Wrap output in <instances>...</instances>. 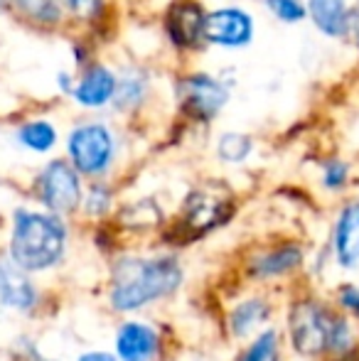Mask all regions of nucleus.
Segmentation results:
<instances>
[{
  "instance_id": "nucleus-1",
  "label": "nucleus",
  "mask_w": 359,
  "mask_h": 361,
  "mask_svg": "<svg viewBox=\"0 0 359 361\" xmlns=\"http://www.w3.org/2000/svg\"><path fill=\"white\" fill-rule=\"evenodd\" d=\"M67 246V228L52 212L18 209L10 236V258L23 271H47L62 258Z\"/></svg>"
},
{
  "instance_id": "nucleus-2",
  "label": "nucleus",
  "mask_w": 359,
  "mask_h": 361,
  "mask_svg": "<svg viewBox=\"0 0 359 361\" xmlns=\"http://www.w3.org/2000/svg\"><path fill=\"white\" fill-rule=\"evenodd\" d=\"M182 281V271L173 258H128L116 268L111 305L118 312H130L163 295L173 293Z\"/></svg>"
},
{
  "instance_id": "nucleus-3",
  "label": "nucleus",
  "mask_w": 359,
  "mask_h": 361,
  "mask_svg": "<svg viewBox=\"0 0 359 361\" xmlns=\"http://www.w3.org/2000/svg\"><path fill=\"white\" fill-rule=\"evenodd\" d=\"M293 347L300 354H320L325 349H345L352 332L345 319L325 312L320 305H298L291 317Z\"/></svg>"
},
{
  "instance_id": "nucleus-4",
  "label": "nucleus",
  "mask_w": 359,
  "mask_h": 361,
  "mask_svg": "<svg viewBox=\"0 0 359 361\" xmlns=\"http://www.w3.org/2000/svg\"><path fill=\"white\" fill-rule=\"evenodd\" d=\"M118 152L116 133L104 121H84L77 123L67 135L69 162L84 177H101L111 170Z\"/></svg>"
},
{
  "instance_id": "nucleus-5",
  "label": "nucleus",
  "mask_w": 359,
  "mask_h": 361,
  "mask_svg": "<svg viewBox=\"0 0 359 361\" xmlns=\"http://www.w3.org/2000/svg\"><path fill=\"white\" fill-rule=\"evenodd\" d=\"M229 104V86L214 74L195 72L178 81V109L195 123L214 121Z\"/></svg>"
},
{
  "instance_id": "nucleus-6",
  "label": "nucleus",
  "mask_w": 359,
  "mask_h": 361,
  "mask_svg": "<svg viewBox=\"0 0 359 361\" xmlns=\"http://www.w3.org/2000/svg\"><path fill=\"white\" fill-rule=\"evenodd\" d=\"M37 197L52 214H72L82 204V180L69 160H49L37 175Z\"/></svg>"
},
{
  "instance_id": "nucleus-7",
  "label": "nucleus",
  "mask_w": 359,
  "mask_h": 361,
  "mask_svg": "<svg viewBox=\"0 0 359 361\" xmlns=\"http://www.w3.org/2000/svg\"><path fill=\"white\" fill-rule=\"evenodd\" d=\"M256 37V23L249 10L221 5L205 13V44L219 49H246Z\"/></svg>"
},
{
  "instance_id": "nucleus-8",
  "label": "nucleus",
  "mask_w": 359,
  "mask_h": 361,
  "mask_svg": "<svg viewBox=\"0 0 359 361\" xmlns=\"http://www.w3.org/2000/svg\"><path fill=\"white\" fill-rule=\"evenodd\" d=\"M165 30L178 49H197L205 44V10L197 0H175L165 15Z\"/></svg>"
},
{
  "instance_id": "nucleus-9",
  "label": "nucleus",
  "mask_w": 359,
  "mask_h": 361,
  "mask_svg": "<svg viewBox=\"0 0 359 361\" xmlns=\"http://www.w3.org/2000/svg\"><path fill=\"white\" fill-rule=\"evenodd\" d=\"M116 84H118V74L106 67V64L101 62L84 64L82 74L74 79L72 99L82 109L89 111L104 109V106H109L114 101Z\"/></svg>"
},
{
  "instance_id": "nucleus-10",
  "label": "nucleus",
  "mask_w": 359,
  "mask_h": 361,
  "mask_svg": "<svg viewBox=\"0 0 359 361\" xmlns=\"http://www.w3.org/2000/svg\"><path fill=\"white\" fill-rule=\"evenodd\" d=\"M308 18L315 25L317 32L330 39L350 37V18L352 5L350 0H305Z\"/></svg>"
},
{
  "instance_id": "nucleus-11",
  "label": "nucleus",
  "mask_w": 359,
  "mask_h": 361,
  "mask_svg": "<svg viewBox=\"0 0 359 361\" xmlns=\"http://www.w3.org/2000/svg\"><path fill=\"white\" fill-rule=\"evenodd\" d=\"M332 251L342 268L352 271L359 263V200L340 212L332 233Z\"/></svg>"
},
{
  "instance_id": "nucleus-12",
  "label": "nucleus",
  "mask_w": 359,
  "mask_h": 361,
  "mask_svg": "<svg viewBox=\"0 0 359 361\" xmlns=\"http://www.w3.org/2000/svg\"><path fill=\"white\" fill-rule=\"evenodd\" d=\"M158 352V334L143 322H126L116 334V354L121 361H150Z\"/></svg>"
},
{
  "instance_id": "nucleus-13",
  "label": "nucleus",
  "mask_w": 359,
  "mask_h": 361,
  "mask_svg": "<svg viewBox=\"0 0 359 361\" xmlns=\"http://www.w3.org/2000/svg\"><path fill=\"white\" fill-rule=\"evenodd\" d=\"M25 273L28 271L15 261H0V302L13 310H30L37 300L35 286Z\"/></svg>"
},
{
  "instance_id": "nucleus-14",
  "label": "nucleus",
  "mask_w": 359,
  "mask_h": 361,
  "mask_svg": "<svg viewBox=\"0 0 359 361\" xmlns=\"http://www.w3.org/2000/svg\"><path fill=\"white\" fill-rule=\"evenodd\" d=\"M8 10H13L20 20L39 27H54L62 23V0H8Z\"/></svg>"
},
{
  "instance_id": "nucleus-15",
  "label": "nucleus",
  "mask_w": 359,
  "mask_h": 361,
  "mask_svg": "<svg viewBox=\"0 0 359 361\" xmlns=\"http://www.w3.org/2000/svg\"><path fill=\"white\" fill-rule=\"evenodd\" d=\"M150 81L140 69H128L118 76V84H116L114 94V109L116 111H135L145 99H148Z\"/></svg>"
},
{
  "instance_id": "nucleus-16",
  "label": "nucleus",
  "mask_w": 359,
  "mask_h": 361,
  "mask_svg": "<svg viewBox=\"0 0 359 361\" xmlns=\"http://www.w3.org/2000/svg\"><path fill=\"white\" fill-rule=\"evenodd\" d=\"M18 143L23 147H28L30 152H37V155H44L49 152L54 145H57V128H54L49 121L44 118H35V121H28L18 128L15 133Z\"/></svg>"
},
{
  "instance_id": "nucleus-17",
  "label": "nucleus",
  "mask_w": 359,
  "mask_h": 361,
  "mask_svg": "<svg viewBox=\"0 0 359 361\" xmlns=\"http://www.w3.org/2000/svg\"><path fill=\"white\" fill-rule=\"evenodd\" d=\"M269 317V307L261 300H246V302L236 305V310L231 312V329L236 337H246L251 334L261 322H266Z\"/></svg>"
},
{
  "instance_id": "nucleus-18",
  "label": "nucleus",
  "mask_w": 359,
  "mask_h": 361,
  "mask_svg": "<svg viewBox=\"0 0 359 361\" xmlns=\"http://www.w3.org/2000/svg\"><path fill=\"white\" fill-rule=\"evenodd\" d=\"M254 150V140L246 133H236V130H226L217 138V155L219 160L229 162V165H239Z\"/></svg>"
},
{
  "instance_id": "nucleus-19",
  "label": "nucleus",
  "mask_w": 359,
  "mask_h": 361,
  "mask_svg": "<svg viewBox=\"0 0 359 361\" xmlns=\"http://www.w3.org/2000/svg\"><path fill=\"white\" fill-rule=\"evenodd\" d=\"M185 209H187V221H190L192 226L205 228V226H209V224H214L217 216H219V202L197 192V195H192L190 200H187Z\"/></svg>"
},
{
  "instance_id": "nucleus-20",
  "label": "nucleus",
  "mask_w": 359,
  "mask_h": 361,
  "mask_svg": "<svg viewBox=\"0 0 359 361\" xmlns=\"http://www.w3.org/2000/svg\"><path fill=\"white\" fill-rule=\"evenodd\" d=\"M300 263V248L288 246L281 248V251H273L266 258H261L259 266H256V273L259 276H278V273H286L291 268H296Z\"/></svg>"
},
{
  "instance_id": "nucleus-21",
  "label": "nucleus",
  "mask_w": 359,
  "mask_h": 361,
  "mask_svg": "<svg viewBox=\"0 0 359 361\" xmlns=\"http://www.w3.org/2000/svg\"><path fill=\"white\" fill-rule=\"evenodd\" d=\"M264 5L271 18L283 25H298L308 18L305 0H264Z\"/></svg>"
},
{
  "instance_id": "nucleus-22",
  "label": "nucleus",
  "mask_w": 359,
  "mask_h": 361,
  "mask_svg": "<svg viewBox=\"0 0 359 361\" xmlns=\"http://www.w3.org/2000/svg\"><path fill=\"white\" fill-rule=\"evenodd\" d=\"M104 0H62L64 15H72L77 23H96L104 13Z\"/></svg>"
},
{
  "instance_id": "nucleus-23",
  "label": "nucleus",
  "mask_w": 359,
  "mask_h": 361,
  "mask_svg": "<svg viewBox=\"0 0 359 361\" xmlns=\"http://www.w3.org/2000/svg\"><path fill=\"white\" fill-rule=\"evenodd\" d=\"M276 352V334L273 332H264L249 349L244 352V357L239 361H269Z\"/></svg>"
},
{
  "instance_id": "nucleus-24",
  "label": "nucleus",
  "mask_w": 359,
  "mask_h": 361,
  "mask_svg": "<svg viewBox=\"0 0 359 361\" xmlns=\"http://www.w3.org/2000/svg\"><path fill=\"white\" fill-rule=\"evenodd\" d=\"M347 177H350V167L342 160H330L322 170V185L327 190H340V187H345Z\"/></svg>"
},
{
  "instance_id": "nucleus-25",
  "label": "nucleus",
  "mask_w": 359,
  "mask_h": 361,
  "mask_svg": "<svg viewBox=\"0 0 359 361\" xmlns=\"http://www.w3.org/2000/svg\"><path fill=\"white\" fill-rule=\"evenodd\" d=\"M84 207H87V212L89 214H104L106 209L111 207V192H109V187H104V185H94L89 190V195H87V200H84Z\"/></svg>"
},
{
  "instance_id": "nucleus-26",
  "label": "nucleus",
  "mask_w": 359,
  "mask_h": 361,
  "mask_svg": "<svg viewBox=\"0 0 359 361\" xmlns=\"http://www.w3.org/2000/svg\"><path fill=\"white\" fill-rule=\"evenodd\" d=\"M340 302L345 305V307L350 310V312H355L357 317H359V288L347 286V288L340 293Z\"/></svg>"
},
{
  "instance_id": "nucleus-27",
  "label": "nucleus",
  "mask_w": 359,
  "mask_h": 361,
  "mask_svg": "<svg viewBox=\"0 0 359 361\" xmlns=\"http://www.w3.org/2000/svg\"><path fill=\"white\" fill-rule=\"evenodd\" d=\"M347 39H352V42L359 47V0L355 5H352V18H350V37Z\"/></svg>"
},
{
  "instance_id": "nucleus-28",
  "label": "nucleus",
  "mask_w": 359,
  "mask_h": 361,
  "mask_svg": "<svg viewBox=\"0 0 359 361\" xmlns=\"http://www.w3.org/2000/svg\"><path fill=\"white\" fill-rule=\"evenodd\" d=\"M77 361H116V359L106 352H89V354H82Z\"/></svg>"
},
{
  "instance_id": "nucleus-29",
  "label": "nucleus",
  "mask_w": 359,
  "mask_h": 361,
  "mask_svg": "<svg viewBox=\"0 0 359 361\" xmlns=\"http://www.w3.org/2000/svg\"><path fill=\"white\" fill-rule=\"evenodd\" d=\"M3 10H8V0H0V13H3Z\"/></svg>"
}]
</instances>
